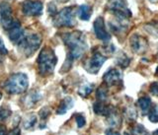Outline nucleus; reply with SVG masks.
I'll use <instances>...</instances> for the list:
<instances>
[{
    "label": "nucleus",
    "mask_w": 158,
    "mask_h": 135,
    "mask_svg": "<svg viewBox=\"0 0 158 135\" xmlns=\"http://www.w3.org/2000/svg\"><path fill=\"white\" fill-rule=\"evenodd\" d=\"M61 38L64 44L68 48L67 60L65 61V63L68 62V64L62 68V70H68L71 67V64L74 60H77L84 55L88 48V44L85 36L81 32L65 33L62 35Z\"/></svg>",
    "instance_id": "obj_1"
},
{
    "label": "nucleus",
    "mask_w": 158,
    "mask_h": 135,
    "mask_svg": "<svg viewBox=\"0 0 158 135\" xmlns=\"http://www.w3.org/2000/svg\"><path fill=\"white\" fill-rule=\"evenodd\" d=\"M38 71L42 77H48L52 74L57 63V57L51 47H44L38 56Z\"/></svg>",
    "instance_id": "obj_2"
},
{
    "label": "nucleus",
    "mask_w": 158,
    "mask_h": 135,
    "mask_svg": "<svg viewBox=\"0 0 158 135\" xmlns=\"http://www.w3.org/2000/svg\"><path fill=\"white\" fill-rule=\"evenodd\" d=\"M29 79L25 73L19 72L11 75L4 83V89L10 95H18L27 91Z\"/></svg>",
    "instance_id": "obj_3"
},
{
    "label": "nucleus",
    "mask_w": 158,
    "mask_h": 135,
    "mask_svg": "<svg viewBox=\"0 0 158 135\" xmlns=\"http://www.w3.org/2000/svg\"><path fill=\"white\" fill-rule=\"evenodd\" d=\"M41 43L42 37L39 34H31L29 36H25L18 43V47L20 51L26 57H29L37 51V49L41 47Z\"/></svg>",
    "instance_id": "obj_4"
},
{
    "label": "nucleus",
    "mask_w": 158,
    "mask_h": 135,
    "mask_svg": "<svg viewBox=\"0 0 158 135\" xmlns=\"http://www.w3.org/2000/svg\"><path fill=\"white\" fill-rule=\"evenodd\" d=\"M106 9L111 12L116 19L130 20L131 17V12L126 0H108Z\"/></svg>",
    "instance_id": "obj_5"
},
{
    "label": "nucleus",
    "mask_w": 158,
    "mask_h": 135,
    "mask_svg": "<svg viewBox=\"0 0 158 135\" xmlns=\"http://www.w3.org/2000/svg\"><path fill=\"white\" fill-rule=\"evenodd\" d=\"M76 10L73 6L61 9L53 16V24L56 27H73L76 24Z\"/></svg>",
    "instance_id": "obj_6"
},
{
    "label": "nucleus",
    "mask_w": 158,
    "mask_h": 135,
    "mask_svg": "<svg viewBox=\"0 0 158 135\" xmlns=\"http://www.w3.org/2000/svg\"><path fill=\"white\" fill-rule=\"evenodd\" d=\"M107 56L98 51V49H94L92 52V55L89 57L86 62L84 63V68L87 72L91 74H97L99 72V70L101 69L103 66V64L105 63L107 60Z\"/></svg>",
    "instance_id": "obj_7"
},
{
    "label": "nucleus",
    "mask_w": 158,
    "mask_h": 135,
    "mask_svg": "<svg viewBox=\"0 0 158 135\" xmlns=\"http://www.w3.org/2000/svg\"><path fill=\"white\" fill-rule=\"evenodd\" d=\"M4 30L7 31L10 41H11L13 43L18 44L22 41V39L25 37L24 30L22 29L20 22L17 21V20H13V21L10 23Z\"/></svg>",
    "instance_id": "obj_8"
},
{
    "label": "nucleus",
    "mask_w": 158,
    "mask_h": 135,
    "mask_svg": "<svg viewBox=\"0 0 158 135\" xmlns=\"http://www.w3.org/2000/svg\"><path fill=\"white\" fill-rule=\"evenodd\" d=\"M43 9V3L38 0H25L22 3V11L26 16H40Z\"/></svg>",
    "instance_id": "obj_9"
},
{
    "label": "nucleus",
    "mask_w": 158,
    "mask_h": 135,
    "mask_svg": "<svg viewBox=\"0 0 158 135\" xmlns=\"http://www.w3.org/2000/svg\"><path fill=\"white\" fill-rule=\"evenodd\" d=\"M93 28H94L95 36L97 37L98 39H100V41L104 43H109V41L111 39V35L107 31L105 21H104L103 17L101 16L97 17V19L94 21Z\"/></svg>",
    "instance_id": "obj_10"
},
{
    "label": "nucleus",
    "mask_w": 158,
    "mask_h": 135,
    "mask_svg": "<svg viewBox=\"0 0 158 135\" xmlns=\"http://www.w3.org/2000/svg\"><path fill=\"white\" fill-rule=\"evenodd\" d=\"M130 46L131 51L135 53L143 54L144 52H146L148 48V42L144 37L135 34L130 39Z\"/></svg>",
    "instance_id": "obj_11"
},
{
    "label": "nucleus",
    "mask_w": 158,
    "mask_h": 135,
    "mask_svg": "<svg viewBox=\"0 0 158 135\" xmlns=\"http://www.w3.org/2000/svg\"><path fill=\"white\" fill-rule=\"evenodd\" d=\"M103 81L105 83L106 87H113V86H118L123 83V76L122 73L117 68H111L110 70L104 74Z\"/></svg>",
    "instance_id": "obj_12"
},
{
    "label": "nucleus",
    "mask_w": 158,
    "mask_h": 135,
    "mask_svg": "<svg viewBox=\"0 0 158 135\" xmlns=\"http://www.w3.org/2000/svg\"><path fill=\"white\" fill-rule=\"evenodd\" d=\"M0 21L3 28L5 29L8 25L13 21L12 18V7L11 5L7 2H1L0 3Z\"/></svg>",
    "instance_id": "obj_13"
},
{
    "label": "nucleus",
    "mask_w": 158,
    "mask_h": 135,
    "mask_svg": "<svg viewBox=\"0 0 158 135\" xmlns=\"http://www.w3.org/2000/svg\"><path fill=\"white\" fill-rule=\"evenodd\" d=\"M114 108H115L112 106H108V104H104V102H97L94 104V106H93L94 112L103 117H108Z\"/></svg>",
    "instance_id": "obj_14"
},
{
    "label": "nucleus",
    "mask_w": 158,
    "mask_h": 135,
    "mask_svg": "<svg viewBox=\"0 0 158 135\" xmlns=\"http://www.w3.org/2000/svg\"><path fill=\"white\" fill-rule=\"evenodd\" d=\"M107 122L112 128H116L121 126L122 124V117H120V114L118 113L116 111V108H114L113 111L110 112V114L107 117Z\"/></svg>",
    "instance_id": "obj_15"
},
{
    "label": "nucleus",
    "mask_w": 158,
    "mask_h": 135,
    "mask_svg": "<svg viewBox=\"0 0 158 135\" xmlns=\"http://www.w3.org/2000/svg\"><path fill=\"white\" fill-rule=\"evenodd\" d=\"M73 106H74V101L72 100V98H70V97L64 98L60 102V104H59V106L56 109V113L57 114L66 113V112L68 111V109H70Z\"/></svg>",
    "instance_id": "obj_16"
},
{
    "label": "nucleus",
    "mask_w": 158,
    "mask_h": 135,
    "mask_svg": "<svg viewBox=\"0 0 158 135\" xmlns=\"http://www.w3.org/2000/svg\"><path fill=\"white\" fill-rule=\"evenodd\" d=\"M41 99H42L41 94L38 93L37 91H33V92L30 93L26 98H25L24 102H25V104H26L27 107L32 108V107H34L35 104H36Z\"/></svg>",
    "instance_id": "obj_17"
},
{
    "label": "nucleus",
    "mask_w": 158,
    "mask_h": 135,
    "mask_svg": "<svg viewBox=\"0 0 158 135\" xmlns=\"http://www.w3.org/2000/svg\"><path fill=\"white\" fill-rule=\"evenodd\" d=\"M93 10L92 8L87 4H82L80 7L78 8V16L83 21H88L92 15Z\"/></svg>",
    "instance_id": "obj_18"
},
{
    "label": "nucleus",
    "mask_w": 158,
    "mask_h": 135,
    "mask_svg": "<svg viewBox=\"0 0 158 135\" xmlns=\"http://www.w3.org/2000/svg\"><path fill=\"white\" fill-rule=\"evenodd\" d=\"M137 104H138V107H139L140 109H141L143 116L147 114V112H149L150 107H151V100H150V98L149 97H141L137 101Z\"/></svg>",
    "instance_id": "obj_19"
},
{
    "label": "nucleus",
    "mask_w": 158,
    "mask_h": 135,
    "mask_svg": "<svg viewBox=\"0 0 158 135\" xmlns=\"http://www.w3.org/2000/svg\"><path fill=\"white\" fill-rule=\"evenodd\" d=\"M144 30L150 36L158 39V21H151L144 25Z\"/></svg>",
    "instance_id": "obj_20"
},
{
    "label": "nucleus",
    "mask_w": 158,
    "mask_h": 135,
    "mask_svg": "<svg viewBox=\"0 0 158 135\" xmlns=\"http://www.w3.org/2000/svg\"><path fill=\"white\" fill-rule=\"evenodd\" d=\"M93 90H94V85L90 83H86L82 85V86L78 89V94L80 95L81 97L86 98L93 92Z\"/></svg>",
    "instance_id": "obj_21"
},
{
    "label": "nucleus",
    "mask_w": 158,
    "mask_h": 135,
    "mask_svg": "<svg viewBox=\"0 0 158 135\" xmlns=\"http://www.w3.org/2000/svg\"><path fill=\"white\" fill-rule=\"evenodd\" d=\"M131 62V59L127 57V55H126L125 53H121V55H118L117 58V63L118 66H121L122 68H126L128 66V64Z\"/></svg>",
    "instance_id": "obj_22"
},
{
    "label": "nucleus",
    "mask_w": 158,
    "mask_h": 135,
    "mask_svg": "<svg viewBox=\"0 0 158 135\" xmlns=\"http://www.w3.org/2000/svg\"><path fill=\"white\" fill-rule=\"evenodd\" d=\"M96 96L99 102H105L107 98H108V90L106 87L101 86L99 87L97 90V93H96Z\"/></svg>",
    "instance_id": "obj_23"
},
{
    "label": "nucleus",
    "mask_w": 158,
    "mask_h": 135,
    "mask_svg": "<svg viewBox=\"0 0 158 135\" xmlns=\"http://www.w3.org/2000/svg\"><path fill=\"white\" fill-rule=\"evenodd\" d=\"M125 114L127 118L130 121H135L136 117H137V112H136V109L135 107H128L126 108V112H125Z\"/></svg>",
    "instance_id": "obj_24"
},
{
    "label": "nucleus",
    "mask_w": 158,
    "mask_h": 135,
    "mask_svg": "<svg viewBox=\"0 0 158 135\" xmlns=\"http://www.w3.org/2000/svg\"><path fill=\"white\" fill-rule=\"evenodd\" d=\"M148 118L151 122H158V104L153 106L148 112Z\"/></svg>",
    "instance_id": "obj_25"
},
{
    "label": "nucleus",
    "mask_w": 158,
    "mask_h": 135,
    "mask_svg": "<svg viewBox=\"0 0 158 135\" xmlns=\"http://www.w3.org/2000/svg\"><path fill=\"white\" fill-rule=\"evenodd\" d=\"M132 135H148V132L145 129V127L141 125V124H136L131 129Z\"/></svg>",
    "instance_id": "obj_26"
},
{
    "label": "nucleus",
    "mask_w": 158,
    "mask_h": 135,
    "mask_svg": "<svg viewBox=\"0 0 158 135\" xmlns=\"http://www.w3.org/2000/svg\"><path fill=\"white\" fill-rule=\"evenodd\" d=\"M11 116V109L6 107H0V121L7 119Z\"/></svg>",
    "instance_id": "obj_27"
},
{
    "label": "nucleus",
    "mask_w": 158,
    "mask_h": 135,
    "mask_svg": "<svg viewBox=\"0 0 158 135\" xmlns=\"http://www.w3.org/2000/svg\"><path fill=\"white\" fill-rule=\"evenodd\" d=\"M36 122H37V117H35V116H31L29 118H27L26 121H25L24 127L26 128V129L31 128V127H33L35 125V124H36Z\"/></svg>",
    "instance_id": "obj_28"
},
{
    "label": "nucleus",
    "mask_w": 158,
    "mask_h": 135,
    "mask_svg": "<svg viewBox=\"0 0 158 135\" xmlns=\"http://www.w3.org/2000/svg\"><path fill=\"white\" fill-rule=\"evenodd\" d=\"M75 121H76L77 126H78L79 128H82L84 125H85V123H86L85 117H84V116H83V114H81V113L76 114V117H75Z\"/></svg>",
    "instance_id": "obj_29"
},
{
    "label": "nucleus",
    "mask_w": 158,
    "mask_h": 135,
    "mask_svg": "<svg viewBox=\"0 0 158 135\" xmlns=\"http://www.w3.org/2000/svg\"><path fill=\"white\" fill-rule=\"evenodd\" d=\"M8 53V51L6 47H5V44L2 41V39L0 38V57H2L4 55H6V54Z\"/></svg>",
    "instance_id": "obj_30"
},
{
    "label": "nucleus",
    "mask_w": 158,
    "mask_h": 135,
    "mask_svg": "<svg viewBox=\"0 0 158 135\" xmlns=\"http://www.w3.org/2000/svg\"><path fill=\"white\" fill-rule=\"evenodd\" d=\"M49 113H51V111H49L48 108H44L41 109V112H40V117H41L42 119H46L48 116Z\"/></svg>",
    "instance_id": "obj_31"
},
{
    "label": "nucleus",
    "mask_w": 158,
    "mask_h": 135,
    "mask_svg": "<svg viewBox=\"0 0 158 135\" xmlns=\"http://www.w3.org/2000/svg\"><path fill=\"white\" fill-rule=\"evenodd\" d=\"M7 135H21V129L16 127V128L12 129V130L10 131Z\"/></svg>",
    "instance_id": "obj_32"
},
{
    "label": "nucleus",
    "mask_w": 158,
    "mask_h": 135,
    "mask_svg": "<svg viewBox=\"0 0 158 135\" xmlns=\"http://www.w3.org/2000/svg\"><path fill=\"white\" fill-rule=\"evenodd\" d=\"M0 135H7V129L6 126L0 124Z\"/></svg>",
    "instance_id": "obj_33"
},
{
    "label": "nucleus",
    "mask_w": 158,
    "mask_h": 135,
    "mask_svg": "<svg viewBox=\"0 0 158 135\" xmlns=\"http://www.w3.org/2000/svg\"><path fill=\"white\" fill-rule=\"evenodd\" d=\"M106 135H120V133L115 130H112V129H109L106 131Z\"/></svg>",
    "instance_id": "obj_34"
},
{
    "label": "nucleus",
    "mask_w": 158,
    "mask_h": 135,
    "mask_svg": "<svg viewBox=\"0 0 158 135\" xmlns=\"http://www.w3.org/2000/svg\"><path fill=\"white\" fill-rule=\"evenodd\" d=\"M153 135H158V129H157V130H155L154 132H153Z\"/></svg>",
    "instance_id": "obj_35"
},
{
    "label": "nucleus",
    "mask_w": 158,
    "mask_h": 135,
    "mask_svg": "<svg viewBox=\"0 0 158 135\" xmlns=\"http://www.w3.org/2000/svg\"><path fill=\"white\" fill-rule=\"evenodd\" d=\"M59 1H60V2H66L67 0H59Z\"/></svg>",
    "instance_id": "obj_36"
},
{
    "label": "nucleus",
    "mask_w": 158,
    "mask_h": 135,
    "mask_svg": "<svg viewBox=\"0 0 158 135\" xmlns=\"http://www.w3.org/2000/svg\"><path fill=\"white\" fill-rule=\"evenodd\" d=\"M156 76H158V67H157V69H156Z\"/></svg>",
    "instance_id": "obj_37"
},
{
    "label": "nucleus",
    "mask_w": 158,
    "mask_h": 135,
    "mask_svg": "<svg viewBox=\"0 0 158 135\" xmlns=\"http://www.w3.org/2000/svg\"><path fill=\"white\" fill-rule=\"evenodd\" d=\"M1 98H2V94L0 93V100H1Z\"/></svg>",
    "instance_id": "obj_38"
},
{
    "label": "nucleus",
    "mask_w": 158,
    "mask_h": 135,
    "mask_svg": "<svg viewBox=\"0 0 158 135\" xmlns=\"http://www.w3.org/2000/svg\"><path fill=\"white\" fill-rule=\"evenodd\" d=\"M151 1H153V2H154V1H155V0H151Z\"/></svg>",
    "instance_id": "obj_39"
},
{
    "label": "nucleus",
    "mask_w": 158,
    "mask_h": 135,
    "mask_svg": "<svg viewBox=\"0 0 158 135\" xmlns=\"http://www.w3.org/2000/svg\"><path fill=\"white\" fill-rule=\"evenodd\" d=\"M157 56H158V51H157Z\"/></svg>",
    "instance_id": "obj_40"
}]
</instances>
